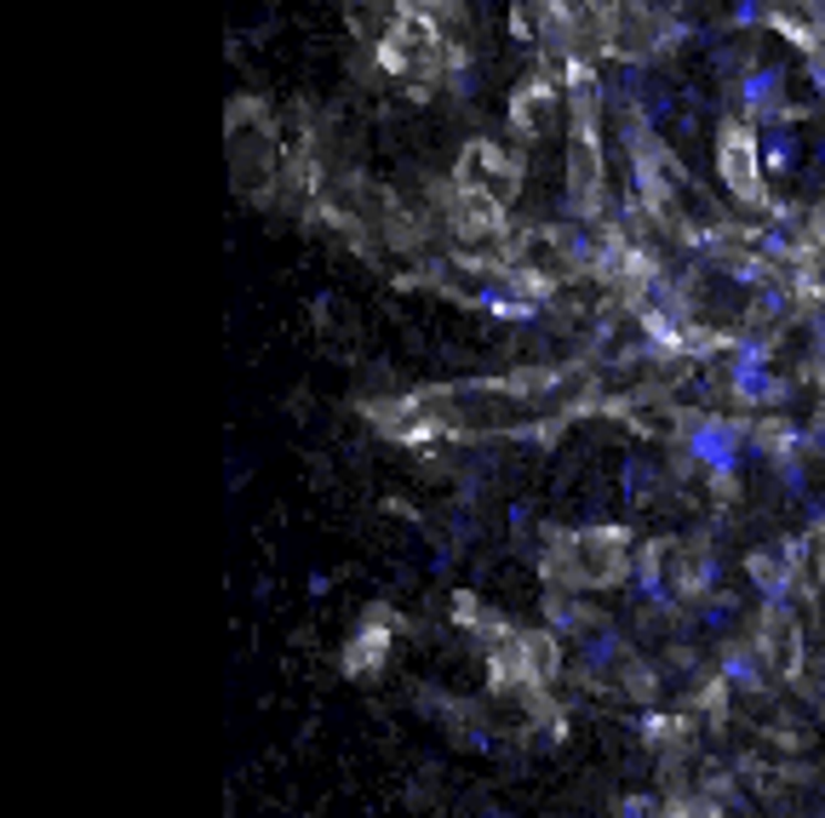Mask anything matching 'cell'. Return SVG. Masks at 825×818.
Instances as JSON below:
<instances>
[{
  "mask_svg": "<svg viewBox=\"0 0 825 818\" xmlns=\"http://www.w3.org/2000/svg\"><path fill=\"white\" fill-rule=\"evenodd\" d=\"M745 447H751V441H745L734 424H722V418L682 424V453L694 458L705 475H716V482H729V475L745 464Z\"/></svg>",
  "mask_w": 825,
  "mask_h": 818,
  "instance_id": "6da1fadb",
  "label": "cell"
},
{
  "mask_svg": "<svg viewBox=\"0 0 825 818\" xmlns=\"http://www.w3.org/2000/svg\"><path fill=\"white\" fill-rule=\"evenodd\" d=\"M734 395H740V401H751V406H763V401H774V395H780L774 366H769V344H763V338H745V344H740V355H734Z\"/></svg>",
  "mask_w": 825,
  "mask_h": 818,
  "instance_id": "277c9868",
  "label": "cell"
},
{
  "mask_svg": "<svg viewBox=\"0 0 825 818\" xmlns=\"http://www.w3.org/2000/svg\"><path fill=\"white\" fill-rule=\"evenodd\" d=\"M585 659H590V664H613V659H619V641H613V630H602V635H590V646H585Z\"/></svg>",
  "mask_w": 825,
  "mask_h": 818,
  "instance_id": "8992f818",
  "label": "cell"
},
{
  "mask_svg": "<svg viewBox=\"0 0 825 818\" xmlns=\"http://www.w3.org/2000/svg\"><path fill=\"white\" fill-rule=\"evenodd\" d=\"M729 675L740 681V687H756V659H751V653H740V659H729Z\"/></svg>",
  "mask_w": 825,
  "mask_h": 818,
  "instance_id": "ba28073f",
  "label": "cell"
},
{
  "mask_svg": "<svg viewBox=\"0 0 825 818\" xmlns=\"http://www.w3.org/2000/svg\"><path fill=\"white\" fill-rule=\"evenodd\" d=\"M814 161H819V166H825V144H819V149H814Z\"/></svg>",
  "mask_w": 825,
  "mask_h": 818,
  "instance_id": "30bf717a",
  "label": "cell"
},
{
  "mask_svg": "<svg viewBox=\"0 0 825 818\" xmlns=\"http://www.w3.org/2000/svg\"><path fill=\"white\" fill-rule=\"evenodd\" d=\"M763 23V0H734V29H756Z\"/></svg>",
  "mask_w": 825,
  "mask_h": 818,
  "instance_id": "52a82bcc",
  "label": "cell"
},
{
  "mask_svg": "<svg viewBox=\"0 0 825 818\" xmlns=\"http://www.w3.org/2000/svg\"><path fill=\"white\" fill-rule=\"evenodd\" d=\"M756 155H763L769 178H791L803 166V138H797V115H769L756 126Z\"/></svg>",
  "mask_w": 825,
  "mask_h": 818,
  "instance_id": "7a4b0ae2",
  "label": "cell"
},
{
  "mask_svg": "<svg viewBox=\"0 0 825 818\" xmlns=\"http://www.w3.org/2000/svg\"><path fill=\"white\" fill-rule=\"evenodd\" d=\"M722 178L740 200L763 195V155H756V132H729L722 138Z\"/></svg>",
  "mask_w": 825,
  "mask_h": 818,
  "instance_id": "3957f363",
  "label": "cell"
},
{
  "mask_svg": "<svg viewBox=\"0 0 825 818\" xmlns=\"http://www.w3.org/2000/svg\"><path fill=\"white\" fill-rule=\"evenodd\" d=\"M780 92H785V70L780 63H756L751 75H740V110H751V115H780L774 104H780Z\"/></svg>",
  "mask_w": 825,
  "mask_h": 818,
  "instance_id": "5b68a950",
  "label": "cell"
},
{
  "mask_svg": "<svg viewBox=\"0 0 825 818\" xmlns=\"http://www.w3.org/2000/svg\"><path fill=\"white\" fill-rule=\"evenodd\" d=\"M729 619H734V601H711V607H705V624H711V630H722Z\"/></svg>",
  "mask_w": 825,
  "mask_h": 818,
  "instance_id": "9c48e42d",
  "label": "cell"
}]
</instances>
